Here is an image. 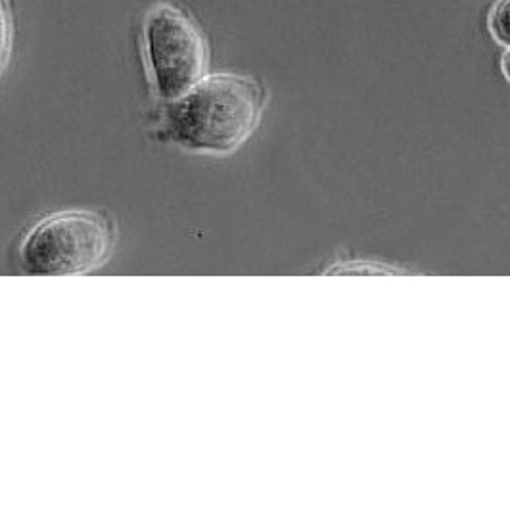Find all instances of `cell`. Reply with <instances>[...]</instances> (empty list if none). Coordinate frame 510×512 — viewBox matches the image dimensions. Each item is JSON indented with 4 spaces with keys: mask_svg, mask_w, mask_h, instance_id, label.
<instances>
[{
    "mask_svg": "<svg viewBox=\"0 0 510 512\" xmlns=\"http://www.w3.org/2000/svg\"><path fill=\"white\" fill-rule=\"evenodd\" d=\"M112 225L93 211H66L43 219L22 246L31 275H81L96 269L112 250Z\"/></svg>",
    "mask_w": 510,
    "mask_h": 512,
    "instance_id": "2",
    "label": "cell"
},
{
    "mask_svg": "<svg viewBox=\"0 0 510 512\" xmlns=\"http://www.w3.org/2000/svg\"><path fill=\"white\" fill-rule=\"evenodd\" d=\"M263 91L252 77L215 73L167 102V129L192 152L231 154L254 133Z\"/></svg>",
    "mask_w": 510,
    "mask_h": 512,
    "instance_id": "1",
    "label": "cell"
},
{
    "mask_svg": "<svg viewBox=\"0 0 510 512\" xmlns=\"http://www.w3.org/2000/svg\"><path fill=\"white\" fill-rule=\"evenodd\" d=\"M501 71H503L505 79L510 83V47L507 48V52H505L503 58H501Z\"/></svg>",
    "mask_w": 510,
    "mask_h": 512,
    "instance_id": "6",
    "label": "cell"
},
{
    "mask_svg": "<svg viewBox=\"0 0 510 512\" xmlns=\"http://www.w3.org/2000/svg\"><path fill=\"white\" fill-rule=\"evenodd\" d=\"M12 48V25L4 0H0V73L6 68Z\"/></svg>",
    "mask_w": 510,
    "mask_h": 512,
    "instance_id": "5",
    "label": "cell"
},
{
    "mask_svg": "<svg viewBox=\"0 0 510 512\" xmlns=\"http://www.w3.org/2000/svg\"><path fill=\"white\" fill-rule=\"evenodd\" d=\"M489 31L491 37L501 45V47H510V0H497L491 6L489 12Z\"/></svg>",
    "mask_w": 510,
    "mask_h": 512,
    "instance_id": "4",
    "label": "cell"
},
{
    "mask_svg": "<svg viewBox=\"0 0 510 512\" xmlns=\"http://www.w3.org/2000/svg\"><path fill=\"white\" fill-rule=\"evenodd\" d=\"M144 50L156 91L171 102L206 77L208 45L183 10L160 4L144 20Z\"/></svg>",
    "mask_w": 510,
    "mask_h": 512,
    "instance_id": "3",
    "label": "cell"
}]
</instances>
